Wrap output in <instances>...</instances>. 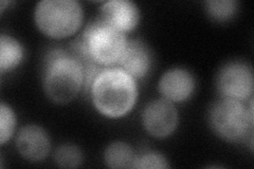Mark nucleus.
I'll list each match as a JSON object with an SVG mask.
<instances>
[{
  "label": "nucleus",
  "mask_w": 254,
  "mask_h": 169,
  "mask_svg": "<svg viewBox=\"0 0 254 169\" xmlns=\"http://www.w3.org/2000/svg\"><path fill=\"white\" fill-rule=\"evenodd\" d=\"M85 84L83 62L72 52L52 49L44 62V89L48 99L55 104L72 102Z\"/></svg>",
  "instance_id": "obj_1"
},
{
  "label": "nucleus",
  "mask_w": 254,
  "mask_h": 169,
  "mask_svg": "<svg viewBox=\"0 0 254 169\" xmlns=\"http://www.w3.org/2000/svg\"><path fill=\"white\" fill-rule=\"evenodd\" d=\"M169 167L170 164L165 157L153 151L138 156L136 166H134L137 169H165Z\"/></svg>",
  "instance_id": "obj_17"
},
{
  "label": "nucleus",
  "mask_w": 254,
  "mask_h": 169,
  "mask_svg": "<svg viewBox=\"0 0 254 169\" xmlns=\"http://www.w3.org/2000/svg\"><path fill=\"white\" fill-rule=\"evenodd\" d=\"M23 59V48L17 39L10 35L0 37V72L5 73L19 66Z\"/></svg>",
  "instance_id": "obj_13"
},
{
  "label": "nucleus",
  "mask_w": 254,
  "mask_h": 169,
  "mask_svg": "<svg viewBox=\"0 0 254 169\" xmlns=\"http://www.w3.org/2000/svg\"><path fill=\"white\" fill-rule=\"evenodd\" d=\"M204 5L210 17L218 22H225L233 18L238 10V2L235 0H210Z\"/></svg>",
  "instance_id": "obj_14"
},
{
  "label": "nucleus",
  "mask_w": 254,
  "mask_h": 169,
  "mask_svg": "<svg viewBox=\"0 0 254 169\" xmlns=\"http://www.w3.org/2000/svg\"><path fill=\"white\" fill-rule=\"evenodd\" d=\"M128 40L123 32L99 19L87 25L73 53L81 61H92L100 67L117 65Z\"/></svg>",
  "instance_id": "obj_3"
},
{
  "label": "nucleus",
  "mask_w": 254,
  "mask_h": 169,
  "mask_svg": "<svg viewBox=\"0 0 254 169\" xmlns=\"http://www.w3.org/2000/svg\"><path fill=\"white\" fill-rule=\"evenodd\" d=\"M159 91L164 100L173 104L186 102L195 91V78L187 69H170L159 80Z\"/></svg>",
  "instance_id": "obj_10"
},
{
  "label": "nucleus",
  "mask_w": 254,
  "mask_h": 169,
  "mask_svg": "<svg viewBox=\"0 0 254 169\" xmlns=\"http://www.w3.org/2000/svg\"><path fill=\"white\" fill-rule=\"evenodd\" d=\"M138 155L128 144L117 141L108 145L104 161L109 168H134Z\"/></svg>",
  "instance_id": "obj_12"
},
{
  "label": "nucleus",
  "mask_w": 254,
  "mask_h": 169,
  "mask_svg": "<svg viewBox=\"0 0 254 169\" xmlns=\"http://www.w3.org/2000/svg\"><path fill=\"white\" fill-rule=\"evenodd\" d=\"M95 109L107 117H121L133 108L138 99L136 79L120 68L102 70L90 88Z\"/></svg>",
  "instance_id": "obj_2"
},
{
  "label": "nucleus",
  "mask_w": 254,
  "mask_h": 169,
  "mask_svg": "<svg viewBox=\"0 0 254 169\" xmlns=\"http://www.w3.org/2000/svg\"><path fill=\"white\" fill-rule=\"evenodd\" d=\"M209 123L213 132L221 140L230 143L241 142L252 135L253 100L250 108L241 101L221 99L213 106L209 113Z\"/></svg>",
  "instance_id": "obj_5"
},
{
  "label": "nucleus",
  "mask_w": 254,
  "mask_h": 169,
  "mask_svg": "<svg viewBox=\"0 0 254 169\" xmlns=\"http://www.w3.org/2000/svg\"><path fill=\"white\" fill-rule=\"evenodd\" d=\"M16 147L23 159L37 163L49 156L51 143L44 128L37 125H27L18 132Z\"/></svg>",
  "instance_id": "obj_9"
},
{
  "label": "nucleus",
  "mask_w": 254,
  "mask_h": 169,
  "mask_svg": "<svg viewBox=\"0 0 254 169\" xmlns=\"http://www.w3.org/2000/svg\"><path fill=\"white\" fill-rule=\"evenodd\" d=\"M16 117L13 110L4 103L0 106V143L4 145L9 141L15 130Z\"/></svg>",
  "instance_id": "obj_16"
},
{
  "label": "nucleus",
  "mask_w": 254,
  "mask_h": 169,
  "mask_svg": "<svg viewBox=\"0 0 254 169\" xmlns=\"http://www.w3.org/2000/svg\"><path fill=\"white\" fill-rule=\"evenodd\" d=\"M98 19L126 34L139 25L140 11L129 0H110L100 7Z\"/></svg>",
  "instance_id": "obj_8"
},
{
  "label": "nucleus",
  "mask_w": 254,
  "mask_h": 169,
  "mask_svg": "<svg viewBox=\"0 0 254 169\" xmlns=\"http://www.w3.org/2000/svg\"><path fill=\"white\" fill-rule=\"evenodd\" d=\"M54 161L62 168H76L83 163V152L75 145H62L55 151Z\"/></svg>",
  "instance_id": "obj_15"
},
{
  "label": "nucleus",
  "mask_w": 254,
  "mask_h": 169,
  "mask_svg": "<svg viewBox=\"0 0 254 169\" xmlns=\"http://www.w3.org/2000/svg\"><path fill=\"white\" fill-rule=\"evenodd\" d=\"M253 69L249 63L233 60L222 66L216 77V87L222 99L244 102L252 98Z\"/></svg>",
  "instance_id": "obj_6"
},
{
  "label": "nucleus",
  "mask_w": 254,
  "mask_h": 169,
  "mask_svg": "<svg viewBox=\"0 0 254 169\" xmlns=\"http://www.w3.org/2000/svg\"><path fill=\"white\" fill-rule=\"evenodd\" d=\"M153 57L148 47L139 39L128 40L117 65L134 79L145 77L152 69Z\"/></svg>",
  "instance_id": "obj_11"
},
{
  "label": "nucleus",
  "mask_w": 254,
  "mask_h": 169,
  "mask_svg": "<svg viewBox=\"0 0 254 169\" xmlns=\"http://www.w3.org/2000/svg\"><path fill=\"white\" fill-rule=\"evenodd\" d=\"M178 122L177 109L164 99L148 103L142 113L143 127L156 139L169 138L176 130Z\"/></svg>",
  "instance_id": "obj_7"
},
{
  "label": "nucleus",
  "mask_w": 254,
  "mask_h": 169,
  "mask_svg": "<svg viewBox=\"0 0 254 169\" xmlns=\"http://www.w3.org/2000/svg\"><path fill=\"white\" fill-rule=\"evenodd\" d=\"M34 19L43 34L63 39L73 35L81 28L83 9L75 0H42L35 6Z\"/></svg>",
  "instance_id": "obj_4"
}]
</instances>
